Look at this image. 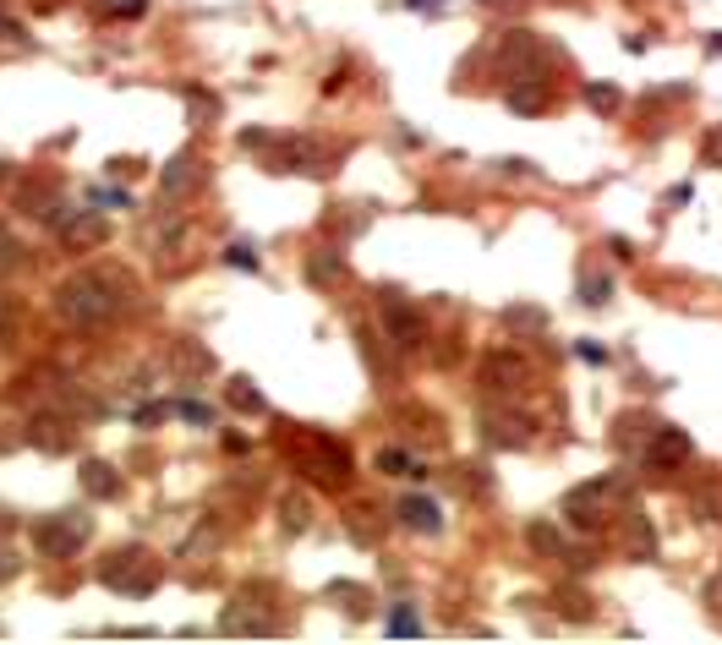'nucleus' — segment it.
<instances>
[{
  "instance_id": "obj_15",
  "label": "nucleus",
  "mask_w": 722,
  "mask_h": 645,
  "mask_svg": "<svg viewBox=\"0 0 722 645\" xmlns=\"http://www.w3.org/2000/svg\"><path fill=\"white\" fill-rule=\"evenodd\" d=\"M394 520H400L405 531H416V536L444 531V509H438V498H427V492H411V498L394 503Z\"/></svg>"
},
{
  "instance_id": "obj_36",
  "label": "nucleus",
  "mask_w": 722,
  "mask_h": 645,
  "mask_svg": "<svg viewBox=\"0 0 722 645\" xmlns=\"http://www.w3.org/2000/svg\"><path fill=\"white\" fill-rule=\"evenodd\" d=\"M701 164L706 170H722V126H712V132L701 137Z\"/></svg>"
},
{
  "instance_id": "obj_34",
  "label": "nucleus",
  "mask_w": 722,
  "mask_h": 645,
  "mask_svg": "<svg viewBox=\"0 0 722 645\" xmlns=\"http://www.w3.org/2000/svg\"><path fill=\"white\" fill-rule=\"evenodd\" d=\"M356 339H361V350H367V361H372V367H378V372H389V356H383V345H378L383 334H372V328L361 323V328H356Z\"/></svg>"
},
{
  "instance_id": "obj_37",
  "label": "nucleus",
  "mask_w": 722,
  "mask_h": 645,
  "mask_svg": "<svg viewBox=\"0 0 722 645\" xmlns=\"http://www.w3.org/2000/svg\"><path fill=\"white\" fill-rule=\"evenodd\" d=\"M389 635H422V618H416L411 607H394V618H389Z\"/></svg>"
},
{
  "instance_id": "obj_49",
  "label": "nucleus",
  "mask_w": 722,
  "mask_h": 645,
  "mask_svg": "<svg viewBox=\"0 0 722 645\" xmlns=\"http://www.w3.org/2000/svg\"><path fill=\"white\" fill-rule=\"evenodd\" d=\"M487 11H498V6H520V0H482Z\"/></svg>"
},
{
  "instance_id": "obj_11",
  "label": "nucleus",
  "mask_w": 722,
  "mask_h": 645,
  "mask_svg": "<svg viewBox=\"0 0 722 645\" xmlns=\"http://www.w3.org/2000/svg\"><path fill=\"white\" fill-rule=\"evenodd\" d=\"M219 629H225V635H269V629H274V613H269V602H258V585H252V591H241L236 602L219 613Z\"/></svg>"
},
{
  "instance_id": "obj_3",
  "label": "nucleus",
  "mask_w": 722,
  "mask_h": 645,
  "mask_svg": "<svg viewBox=\"0 0 722 645\" xmlns=\"http://www.w3.org/2000/svg\"><path fill=\"white\" fill-rule=\"evenodd\" d=\"M630 509V476H602V482H580L564 492V503H558V514H564L575 531H608L619 514Z\"/></svg>"
},
{
  "instance_id": "obj_40",
  "label": "nucleus",
  "mask_w": 722,
  "mask_h": 645,
  "mask_svg": "<svg viewBox=\"0 0 722 645\" xmlns=\"http://www.w3.org/2000/svg\"><path fill=\"white\" fill-rule=\"evenodd\" d=\"M143 11H148V0H104V17H143Z\"/></svg>"
},
{
  "instance_id": "obj_47",
  "label": "nucleus",
  "mask_w": 722,
  "mask_h": 645,
  "mask_svg": "<svg viewBox=\"0 0 722 645\" xmlns=\"http://www.w3.org/2000/svg\"><path fill=\"white\" fill-rule=\"evenodd\" d=\"M405 6H411V11H444L449 0H405Z\"/></svg>"
},
{
  "instance_id": "obj_33",
  "label": "nucleus",
  "mask_w": 722,
  "mask_h": 645,
  "mask_svg": "<svg viewBox=\"0 0 722 645\" xmlns=\"http://www.w3.org/2000/svg\"><path fill=\"white\" fill-rule=\"evenodd\" d=\"M186 110H192V126L219 121V99H214V93H203V88H186Z\"/></svg>"
},
{
  "instance_id": "obj_6",
  "label": "nucleus",
  "mask_w": 722,
  "mask_h": 645,
  "mask_svg": "<svg viewBox=\"0 0 722 645\" xmlns=\"http://www.w3.org/2000/svg\"><path fill=\"white\" fill-rule=\"evenodd\" d=\"M531 378H537V367H531L520 350H487L482 356V389H487V400H520V394L531 389Z\"/></svg>"
},
{
  "instance_id": "obj_39",
  "label": "nucleus",
  "mask_w": 722,
  "mask_h": 645,
  "mask_svg": "<svg viewBox=\"0 0 722 645\" xmlns=\"http://www.w3.org/2000/svg\"><path fill=\"white\" fill-rule=\"evenodd\" d=\"M225 263H230V268H247V274H252V268H258V252H252L247 241H236V246H225Z\"/></svg>"
},
{
  "instance_id": "obj_18",
  "label": "nucleus",
  "mask_w": 722,
  "mask_h": 645,
  "mask_svg": "<svg viewBox=\"0 0 722 645\" xmlns=\"http://www.w3.org/2000/svg\"><path fill=\"white\" fill-rule=\"evenodd\" d=\"M619 520H624V547H630V558H640V564H657V531H651L646 514H640L635 503H630Z\"/></svg>"
},
{
  "instance_id": "obj_4",
  "label": "nucleus",
  "mask_w": 722,
  "mask_h": 645,
  "mask_svg": "<svg viewBox=\"0 0 722 645\" xmlns=\"http://www.w3.org/2000/svg\"><path fill=\"white\" fill-rule=\"evenodd\" d=\"M159 580H165V564H159L148 547H115L110 558H99V585H110L115 596H154Z\"/></svg>"
},
{
  "instance_id": "obj_35",
  "label": "nucleus",
  "mask_w": 722,
  "mask_h": 645,
  "mask_svg": "<svg viewBox=\"0 0 722 645\" xmlns=\"http://www.w3.org/2000/svg\"><path fill=\"white\" fill-rule=\"evenodd\" d=\"M165 416H176V405H170V400H148L143 410H137V427H159V421H165Z\"/></svg>"
},
{
  "instance_id": "obj_43",
  "label": "nucleus",
  "mask_w": 722,
  "mask_h": 645,
  "mask_svg": "<svg viewBox=\"0 0 722 645\" xmlns=\"http://www.w3.org/2000/svg\"><path fill=\"white\" fill-rule=\"evenodd\" d=\"M575 356H580V361H591V367H602V361H608V345H597V339H580Z\"/></svg>"
},
{
  "instance_id": "obj_21",
  "label": "nucleus",
  "mask_w": 722,
  "mask_h": 645,
  "mask_svg": "<svg viewBox=\"0 0 722 645\" xmlns=\"http://www.w3.org/2000/svg\"><path fill=\"white\" fill-rule=\"evenodd\" d=\"M83 492H88V498H104V503H110V498H121V492H126V482L115 476V465L88 460V465H83Z\"/></svg>"
},
{
  "instance_id": "obj_12",
  "label": "nucleus",
  "mask_w": 722,
  "mask_h": 645,
  "mask_svg": "<svg viewBox=\"0 0 722 645\" xmlns=\"http://www.w3.org/2000/svg\"><path fill=\"white\" fill-rule=\"evenodd\" d=\"M383 328H389L394 350H422V345H427V323H422V312H416L411 301H400L394 290L383 296Z\"/></svg>"
},
{
  "instance_id": "obj_2",
  "label": "nucleus",
  "mask_w": 722,
  "mask_h": 645,
  "mask_svg": "<svg viewBox=\"0 0 722 645\" xmlns=\"http://www.w3.org/2000/svg\"><path fill=\"white\" fill-rule=\"evenodd\" d=\"M279 454H285L312 487H329V492L351 487V476H356L351 449H345L340 438H329V432H318V427H285L279 432Z\"/></svg>"
},
{
  "instance_id": "obj_20",
  "label": "nucleus",
  "mask_w": 722,
  "mask_h": 645,
  "mask_svg": "<svg viewBox=\"0 0 722 645\" xmlns=\"http://www.w3.org/2000/svg\"><path fill=\"white\" fill-rule=\"evenodd\" d=\"M307 279H312L318 290L345 285V252H334V246H318V252L307 257Z\"/></svg>"
},
{
  "instance_id": "obj_31",
  "label": "nucleus",
  "mask_w": 722,
  "mask_h": 645,
  "mask_svg": "<svg viewBox=\"0 0 722 645\" xmlns=\"http://www.w3.org/2000/svg\"><path fill=\"white\" fill-rule=\"evenodd\" d=\"M613 301V279L608 274H586L580 279V307H608Z\"/></svg>"
},
{
  "instance_id": "obj_24",
  "label": "nucleus",
  "mask_w": 722,
  "mask_h": 645,
  "mask_svg": "<svg viewBox=\"0 0 722 645\" xmlns=\"http://www.w3.org/2000/svg\"><path fill=\"white\" fill-rule=\"evenodd\" d=\"M504 334L542 339V334H547V312H537V307H509V312H504Z\"/></svg>"
},
{
  "instance_id": "obj_29",
  "label": "nucleus",
  "mask_w": 722,
  "mask_h": 645,
  "mask_svg": "<svg viewBox=\"0 0 722 645\" xmlns=\"http://www.w3.org/2000/svg\"><path fill=\"white\" fill-rule=\"evenodd\" d=\"M378 471H383V476H416V482H422L427 465L416 460V454H405V449H383V454H378Z\"/></svg>"
},
{
  "instance_id": "obj_30",
  "label": "nucleus",
  "mask_w": 722,
  "mask_h": 645,
  "mask_svg": "<svg viewBox=\"0 0 722 645\" xmlns=\"http://www.w3.org/2000/svg\"><path fill=\"white\" fill-rule=\"evenodd\" d=\"M345 525H351L356 542H378V531H383V525H378V509H367V503H356V509L345 514Z\"/></svg>"
},
{
  "instance_id": "obj_26",
  "label": "nucleus",
  "mask_w": 722,
  "mask_h": 645,
  "mask_svg": "<svg viewBox=\"0 0 722 645\" xmlns=\"http://www.w3.org/2000/svg\"><path fill=\"white\" fill-rule=\"evenodd\" d=\"M323 596H329V602H340L351 618H367V602H372V591H367V585H351V580H334Z\"/></svg>"
},
{
  "instance_id": "obj_9",
  "label": "nucleus",
  "mask_w": 722,
  "mask_h": 645,
  "mask_svg": "<svg viewBox=\"0 0 722 645\" xmlns=\"http://www.w3.org/2000/svg\"><path fill=\"white\" fill-rule=\"evenodd\" d=\"M55 241H61V252L88 257L93 246L110 241V225H104V214H93V208H77V214H61V219H55Z\"/></svg>"
},
{
  "instance_id": "obj_41",
  "label": "nucleus",
  "mask_w": 722,
  "mask_h": 645,
  "mask_svg": "<svg viewBox=\"0 0 722 645\" xmlns=\"http://www.w3.org/2000/svg\"><path fill=\"white\" fill-rule=\"evenodd\" d=\"M701 602H706V613H712V618H722V569L712 574V580H706V591H701Z\"/></svg>"
},
{
  "instance_id": "obj_10",
  "label": "nucleus",
  "mask_w": 722,
  "mask_h": 645,
  "mask_svg": "<svg viewBox=\"0 0 722 645\" xmlns=\"http://www.w3.org/2000/svg\"><path fill=\"white\" fill-rule=\"evenodd\" d=\"M28 443L44 454H72L77 449V416H66V410H39V416L28 421Z\"/></svg>"
},
{
  "instance_id": "obj_23",
  "label": "nucleus",
  "mask_w": 722,
  "mask_h": 645,
  "mask_svg": "<svg viewBox=\"0 0 722 645\" xmlns=\"http://www.w3.org/2000/svg\"><path fill=\"white\" fill-rule=\"evenodd\" d=\"M225 405L241 410V416H263V410H269V400L252 389V378H230V383H225Z\"/></svg>"
},
{
  "instance_id": "obj_7",
  "label": "nucleus",
  "mask_w": 722,
  "mask_h": 645,
  "mask_svg": "<svg viewBox=\"0 0 722 645\" xmlns=\"http://www.w3.org/2000/svg\"><path fill=\"white\" fill-rule=\"evenodd\" d=\"M482 438L493 443V449H531V443H537V421H531L526 410H515V400L487 405L482 410Z\"/></svg>"
},
{
  "instance_id": "obj_48",
  "label": "nucleus",
  "mask_w": 722,
  "mask_h": 645,
  "mask_svg": "<svg viewBox=\"0 0 722 645\" xmlns=\"http://www.w3.org/2000/svg\"><path fill=\"white\" fill-rule=\"evenodd\" d=\"M706 55H722V33H712V39H706Z\"/></svg>"
},
{
  "instance_id": "obj_16",
  "label": "nucleus",
  "mask_w": 722,
  "mask_h": 645,
  "mask_svg": "<svg viewBox=\"0 0 722 645\" xmlns=\"http://www.w3.org/2000/svg\"><path fill=\"white\" fill-rule=\"evenodd\" d=\"M504 104L515 115H542L553 104V82L547 77H509L504 82Z\"/></svg>"
},
{
  "instance_id": "obj_50",
  "label": "nucleus",
  "mask_w": 722,
  "mask_h": 645,
  "mask_svg": "<svg viewBox=\"0 0 722 645\" xmlns=\"http://www.w3.org/2000/svg\"><path fill=\"white\" fill-rule=\"evenodd\" d=\"M11 531V509H0V536H6Z\"/></svg>"
},
{
  "instance_id": "obj_45",
  "label": "nucleus",
  "mask_w": 722,
  "mask_h": 645,
  "mask_svg": "<svg viewBox=\"0 0 722 645\" xmlns=\"http://www.w3.org/2000/svg\"><path fill=\"white\" fill-rule=\"evenodd\" d=\"M608 252L619 257V263H635V241L630 236H608Z\"/></svg>"
},
{
  "instance_id": "obj_46",
  "label": "nucleus",
  "mask_w": 722,
  "mask_h": 645,
  "mask_svg": "<svg viewBox=\"0 0 722 645\" xmlns=\"http://www.w3.org/2000/svg\"><path fill=\"white\" fill-rule=\"evenodd\" d=\"M690 197H695V192H690V186H673V192H668V197H662V208H684V203H690Z\"/></svg>"
},
{
  "instance_id": "obj_38",
  "label": "nucleus",
  "mask_w": 722,
  "mask_h": 645,
  "mask_svg": "<svg viewBox=\"0 0 722 645\" xmlns=\"http://www.w3.org/2000/svg\"><path fill=\"white\" fill-rule=\"evenodd\" d=\"M176 416H181V421H192V427H208V421H214V410L197 405V400H176Z\"/></svg>"
},
{
  "instance_id": "obj_8",
  "label": "nucleus",
  "mask_w": 722,
  "mask_h": 645,
  "mask_svg": "<svg viewBox=\"0 0 722 645\" xmlns=\"http://www.w3.org/2000/svg\"><path fill=\"white\" fill-rule=\"evenodd\" d=\"M498 66L504 77H547V50L531 28H509L504 44H498Z\"/></svg>"
},
{
  "instance_id": "obj_19",
  "label": "nucleus",
  "mask_w": 722,
  "mask_h": 645,
  "mask_svg": "<svg viewBox=\"0 0 722 645\" xmlns=\"http://www.w3.org/2000/svg\"><path fill=\"white\" fill-rule=\"evenodd\" d=\"M526 542H531V547H537V553H542V558H564V564H569V569H586V564H591V558H586V553H580V547H569V542H564V536H558V531H553V525H542V520H537V525H531V531H526Z\"/></svg>"
},
{
  "instance_id": "obj_42",
  "label": "nucleus",
  "mask_w": 722,
  "mask_h": 645,
  "mask_svg": "<svg viewBox=\"0 0 722 645\" xmlns=\"http://www.w3.org/2000/svg\"><path fill=\"white\" fill-rule=\"evenodd\" d=\"M17 569H22V558L11 553V542L0 536V585H6V580H17Z\"/></svg>"
},
{
  "instance_id": "obj_17",
  "label": "nucleus",
  "mask_w": 722,
  "mask_h": 645,
  "mask_svg": "<svg viewBox=\"0 0 722 645\" xmlns=\"http://www.w3.org/2000/svg\"><path fill=\"white\" fill-rule=\"evenodd\" d=\"M170 367H176L181 383H197L214 372V350L203 345V339H176V350H170Z\"/></svg>"
},
{
  "instance_id": "obj_32",
  "label": "nucleus",
  "mask_w": 722,
  "mask_h": 645,
  "mask_svg": "<svg viewBox=\"0 0 722 645\" xmlns=\"http://www.w3.org/2000/svg\"><path fill=\"white\" fill-rule=\"evenodd\" d=\"M690 509H695V520H701V525H722V487H701Z\"/></svg>"
},
{
  "instance_id": "obj_14",
  "label": "nucleus",
  "mask_w": 722,
  "mask_h": 645,
  "mask_svg": "<svg viewBox=\"0 0 722 645\" xmlns=\"http://www.w3.org/2000/svg\"><path fill=\"white\" fill-rule=\"evenodd\" d=\"M203 181H208L203 154H176L165 170H159V192H165V197H192Z\"/></svg>"
},
{
  "instance_id": "obj_28",
  "label": "nucleus",
  "mask_w": 722,
  "mask_h": 645,
  "mask_svg": "<svg viewBox=\"0 0 722 645\" xmlns=\"http://www.w3.org/2000/svg\"><path fill=\"white\" fill-rule=\"evenodd\" d=\"M279 520H285V531L290 536H301L312 525V503H307V492H290V498H279Z\"/></svg>"
},
{
  "instance_id": "obj_5",
  "label": "nucleus",
  "mask_w": 722,
  "mask_h": 645,
  "mask_svg": "<svg viewBox=\"0 0 722 645\" xmlns=\"http://www.w3.org/2000/svg\"><path fill=\"white\" fill-rule=\"evenodd\" d=\"M88 536H93V514H83V509H61V514H50V520L33 525V547H39L50 564L77 558L88 547Z\"/></svg>"
},
{
  "instance_id": "obj_25",
  "label": "nucleus",
  "mask_w": 722,
  "mask_h": 645,
  "mask_svg": "<svg viewBox=\"0 0 722 645\" xmlns=\"http://www.w3.org/2000/svg\"><path fill=\"white\" fill-rule=\"evenodd\" d=\"M580 99H586L591 110L602 115V121H613V115L624 110V93L613 88V82H586V88H580Z\"/></svg>"
},
{
  "instance_id": "obj_13",
  "label": "nucleus",
  "mask_w": 722,
  "mask_h": 645,
  "mask_svg": "<svg viewBox=\"0 0 722 645\" xmlns=\"http://www.w3.org/2000/svg\"><path fill=\"white\" fill-rule=\"evenodd\" d=\"M690 454H695V443H690V432H684V427H651L640 460H646L651 471H679Z\"/></svg>"
},
{
  "instance_id": "obj_27",
  "label": "nucleus",
  "mask_w": 722,
  "mask_h": 645,
  "mask_svg": "<svg viewBox=\"0 0 722 645\" xmlns=\"http://www.w3.org/2000/svg\"><path fill=\"white\" fill-rule=\"evenodd\" d=\"M553 602H558V613H564V618H569V624H586V618H591V613H597V602H591V596H586V591H580V585H564V591H558V596H553Z\"/></svg>"
},
{
  "instance_id": "obj_1",
  "label": "nucleus",
  "mask_w": 722,
  "mask_h": 645,
  "mask_svg": "<svg viewBox=\"0 0 722 645\" xmlns=\"http://www.w3.org/2000/svg\"><path fill=\"white\" fill-rule=\"evenodd\" d=\"M132 307V274L126 268H83L55 290V318L72 323L77 334H104Z\"/></svg>"
},
{
  "instance_id": "obj_44",
  "label": "nucleus",
  "mask_w": 722,
  "mask_h": 645,
  "mask_svg": "<svg viewBox=\"0 0 722 645\" xmlns=\"http://www.w3.org/2000/svg\"><path fill=\"white\" fill-rule=\"evenodd\" d=\"M11 328H17V301H11V296H0V345L11 339Z\"/></svg>"
},
{
  "instance_id": "obj_22",
  "label": "nucleus",
  "mask_w": 722,
  "mask_h": 645,
  "mask_svg": "<svg viewBox=\"0 0 722 645\" xmlns=\"http://www.w3.org/2000/svg\"><path fill=\"white\" fill-rule=\"evenodd\" d=\"M17 203H22V214H39V219H61V197H55V181L44 186V181H28L17 192Z\"/></svg>"
}]
</instances>
